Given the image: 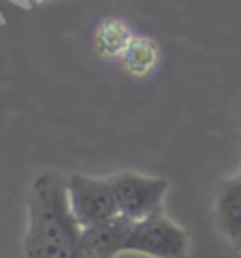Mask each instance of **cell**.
<instances>
[{"mask_svg":"<svg viewBox=\"0 0 241 258\" xmlns=\"http://www.w3.org/2000/svg\"><path fill=\"white\" fill-rule=\"evenodd\" d=\"M28 226L24 258H92L83 243V228L69 205L67 175H36L26 197Z\"/></svg>","mask_w":241,"mask_h":258,"instance_id":"cell-1","label":"cell"},{"mask_svg":"<svg viewBox=\"0 0 241 258\" xmlns=\"http://www.w3.org/2000/svg\"><path fill=\"white\" fill-rule=\"evenodd\" d=\"M126 252L150 258H188L190 237L164 211H158L133 224L126 241Z\"/></svg>","mask_w":241,"mask_h":258,"instance_id":"cell-2","label":"cell"},{"mask_svg":"<svg viewBox=\"0 0 241 258\" xmlns=\"http://www.w3.org/2000/svg\"><path fill=\"white\" fill-rule=\"evenodd\" d=\"M117 203L119 216L133 222L162 211V201L169 183L162 177H152L137 171H117L107 177Z\"/></svg>","mask_w":241,"mask_h":258,"instance_id":"cell-3","label":"cell"},{"mask_svg":"<svg viewBox=\"0 0 241 258\" xmlns=\"http://www.w3.org/2000/svg\"><path fill=\"white\" fill-rule=\"evenodd\" d=\"M69 205L81 228L100 224L117 216V203L107 177H90V175L71 173L67 175Z\"/></svg>","mask_w":241,"mask_h":258,"instance_id":"cell-4","label":"cell"},{"mask_svg":"<svg viewBox=\"0 0 241 258\" xmlns=\"http://www.w3.org/2000/svg\"><path fill=\"white\" fill-rule=\"evenodd\" d=\"M133 224V220L117 214L100 224L83 228V243L92 258H115L124 254Z\"/></svg>","mask_w":241,"mask_h":258,"instance_id":"cell-5","label":"cell"},{"mask_svg":"<svg viewBox=\"0 0 241 258\" xmlns=\"http://www.w3.org/2000/svg\"><path fill=\"white\" fill-rule=\"evenodd\" d=\"M216 224L222 237L241 252V173L220 181L216 192Z\"/></svg>","mask_w":241,"mask_h":258,"instance_id":"cell-6","label":"cell"},{"mask_svg":"<svg viewBox=\"0 0 241 258\" xmlns=\"http://www.w3.org/2000/svg\"><path fill=\"white\" fill-rule=\"evenodd\" d=\"M119 58H122L124 69L128 73H133L137 77H143L156 67V60H158V45H156L152 39H147V36H133Z\"/></svg>","mask_w":241,"mask_h":258,"instance_id":"cell-7","label":"cell"},{"mask_svg":"<svg viewBox=\"0 0 241 258\" xmlns=\"http://www.w3.org/2000/svg\"><path fill=\"white\" fill-rule=\"evenodd\" d=\"M133 34L128 26L119 20H105L98 26L96 32V47L105 56H122L126 45L131 43Z\"/></svg>","mask_w":241,"mask_h":258,"instance_id":"cell-8","label":"cell"}]
</instances>
